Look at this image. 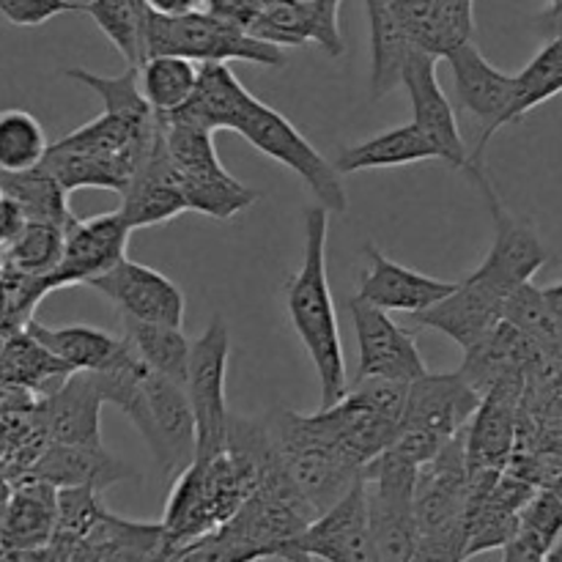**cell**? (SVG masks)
<instances>
[{
  "label": "cell",
  "mask_w": 562,
  "mask_h": 562,
  "mask_svg": "<svg viewBox=\"0 0 562 562\" xmlns=\"http://www.w3.org/2000/svg\"><path fill=\"white\" fill-rule=\"evenodd\" d=\"M543 300H547L549 311L554 313V318L562 324V283H554V285H547V289H541Z\"/></svg>",
  "instance_id": "cell-47"
},
{
  "label": "cell",
  "mask_w": 562,
  "mask_h": 562,
  "mask_svg": "<svg viewBox=\"0 0 562 562\" xmlns=\"http://www.w3.org/2000/svg\"><path fill=\"white\" fill-rule=\"evenodd\" d=\"M88 285L99 291L108 302H113L121 318L170 324V327L184 324V294H181V289L146 263L121 258L110 272L99 274Z\"/></svg>",
  "instance_id": "cell-15"
},
{
  "label": "cell",
  "mask_w": 562,
  "mask_h": 562,
  "mask_svg": "<svg viewBox=\"0 0 562 562\" xmlns=\"http://www.w3.org/2000/svg\"><path fill=\"white\" fill-rule=\"evenodd\" d=\"M409 42L434 58H448L475 33V0H384Z\"/></svg>",
  "instance_id": "cell-23"
},
{
  "label": "cell",
  "mask_w": 562,
  "mask_h": 562,
  "mask_svg": "<svg viewBox=\"0 0 562 562\" xmlns=\"http://www.w3.org/2000/svg\"><path fill=\"white\" fill-rule=\"evenodd\" d=\"M99 488L93 486H64L58 488V525L53 541L47 543L38 560H75L77 549L86 541L104 514Z\"/></svg>",
  "instance_id": "cell-34"
},
{
  "label": "cell",
  "mask_w": 562,
  "mask_h": 562,
  "mask_svg": "<svg viewBox=\"0 0 562 562\" xmlns=\"http://www.w3.org/2000/svg\"><path fill=\"white\" fill-rule=\"evenodd\" d=\"M64 225L27 220L20 234L0 250V256L11 272L38 283L58 267L60 256H64Z\"/></svg>",
  "instance_id": "cell-37"
},
{
  "label": "cell",
  "mask_w": 562,
  "mask_h": 562,
  "mask_svg": "<svg viewBox=\"0 0 562 562\" xmlns=\"http://www.w3.org/2000/svg\"><path fill=\"white\" fill-rule=\"evenodd\" d=\"M366 9L371 22V97L382 99L401 86L406 58L417 47L384 0H366Z\"/></svg>",
  "instance_id": "cell-30"
},
{
  "label": "cell",
  "mask_w": 562,
  "mask_h": 562,
  "mask_svg": "<svg viewBox=\"0 0 562 562\" xmlns=\"http://www.w3.org/2000/svg\"><path fill=\"white\" fill-rule=\"evenodd\" d=\"M351 322L357 333V349H360V366L357 379H398V382H415L428 373L426 360L415 344V335L390 318L387 311L371 305V302H349Z\"/></svg>",
  "instance_id": "cell-14"
},
{
  "label": "cell",
  "mask_w": 562,
  "mask_h": 562,
  "mask_svg": "<svg viewBox=\"0 0 562 562\" xmlns=\"http://www.w3.org/2000/svg\"><path fill=\"white\" fill-rule=\"evenodd\" d=\"M82 11L75 0H0V16L16 27H38L58 14Z\"/></svg>",
  "instance_id": "cell-42"
},
{
  "label": "cell",
  "mask_w": 562,
  "mask_h": 562,
  "mask_svg": "<svg viewBox=\"0 0 562 562\" xmlns=\"http://www.w3.org/2000/svg\"><path fill=\"white\" fill-rule=\"evenodd\" d=\"M130 223L119 209L88 220H71L66 225L64 256L47 278L38 280L36 296L53 289H66V285H88L93 278L110 272L121 258H126L124 252L130 245Z\"/></svg>",
  "instance_id": "cell-12"
},
{
  "label": "cell",
  "mask_w": 562,
  "mask_h": 562,
  "mask_svg": "<svg viewBox=\"0 0 562 562\" xmlns=\"http://www.w3.org/2000/svg\"><path fill=\"white\" fill-rule=\"evenodd\" d=\"M527 379H505L483 395L475 417L467 426V464L475 472H505L516 448L519 406Z\"/></svg>",
  "instance_id": "cell-18"
},
{
  "label": "cell",
  "mask_w": 562,
  "mask_h": 562,
  "mask_svg": "<svg viewBox=\"0 0 562 562\" xmlns=\"http://www.w3.org/2000/svg\"><path fill=\"white\" fill-rule=\"evenodd\" d=\"M119 212L124 214L132 231L148 228V225H162L168 220L179 217V214L190 212L173 162H170L168 151H165L162 140H159V130L151 154H148L146 162L137 168V173L132 176L130 184L121 192Z\"/></svg>",
  "instance_id": "cell-24"
},
{
  "label": "cell",
  "mask_w": 562,
  "mask_h": 562,
  "mask_svg": "<svg viewBox=\"0 0 562 562\" xmlns=\"http://www.w3.org/2000/svg\"><path fill=\"white\" fill-rule=\"evenodd\" d=\"M505 302H508V296L477 280L475 274H467L464 280H459V289L453 294H448L428 311L415 313L412 322L417 327L437 329V333L448 335L453 344H459L467 351L481 344L503 322Z\"/></svg>",
  "instance_id": "cell-20"
},
{
  "label": "cell",
  "mask_w": 562,
  "mask_h": 562,
  "mask_svg": "<svg viewBox=\"0 0 562 562\" xmlns=\"http://www.w3.org/2000/svg\"><path fill=\"white\" fill-rule=\"evenodd\" d=\"M124 338L130 340L135 355L140 357L151 371L162 373V376L173 379V382L179 384L187 382L192 344L187 340V335L181 333V327L124 318Z\"/></svg>",
  "instance_id": "cell-35"
},
{
  "label": "cell",
  "mask_w": 562,
  "mask_h": 562,
  "mask_svg": "<svg viewBox=\"0 0 562 562\" xmlns=\"http://www.w3.org/2000/svg\"><path fill=\"white\" fill-rule=\"evenodd\" d=\"M82 14L97 22L99 31L124 55L126 66H140L148 58V14L146 0H88Z\"/></svg>",
  "instance_id": "cell-31"
},
{
  "label": "cell",
  "mask_w": 562,
  "mask_h": 562,
  "mask_svg": "<svg viewBox=\"0 0 562 562\" xmlns=\"http://www.w3.org/2000/svg\"><path fill=\"white\" fill-rule=\"evenodd\" d=\"M536 27L541 31L543 38H562V0L538 14Z\"/></svg>",
  "instance_id": "cell-46"
},
{
  "label": "cell",
  "mask_w": 562,
  "mask_h": 562,
  "mask_svg": "<svg viewBox=\"0 0 562 562\" xmlns=\"http://www.w3.org/2000/svg\"><path fill=\"white\" fill-rule=\"evenodd\" d=\"M27 223L25 212L20 209V203L9 195L5 190H0V250L14 239L22 231V225Z\"/></svg>",
  "instance_id": "cell-44"
},
{
  "label": "cell",
  "mask_w": 562,
  "mask_h": 562,
  "mask_svg": "<svg viewBox=\"0 0 562 562\" xmlns=\"http://www.w3.org/2000/svg\"><path fill=\"white\" fill-rule=\"evenodd\" d=\"M562 532V494L541 492L521 510L514 538L503 547L505 560H543Z\"/></svg>",
  "instance_id": "cell-38"
},
{
  "label": "cell",
  "mask_w": 562,
  "mask_h": 562,
  "mask_svg": "<svg viewBox=\"0 0 562 562\" xmlns=\"http://www.w3.org/2000/svg\"><path fill=\"white\" fill-rule=\"evenodd\" d=\"M146 5L154 11V14L181 16V14H190V11H201L203 0H146Z\"/></svg>",
  "instance_id": "cell-45"
},
{
  "label": "cell",
  "mask_w": 562,
  "mask_h": 562,
  "mask_svg": "<svg viewBox=\"0 0 562 562\" xmlns=\"http://www.w3.org/2000/svg\"><path fill=\"white\" fill-rule=\"evenodd\" d=\"M58 525V486L25 477L11 492L0 521V558L38 560Z\"/></svg>",
  "instance_id": "cell-22"
},
{
  "label": "cell",
  "mask_w": 562,
  "mask_h": 562,
  "mask_svg": "<svg viewBox=\"0 0 562 562\" xmlns=\"http://www.w3.org/2000/svg\"><path fill=\"white\" fill-rule=\"evenodd\" d=\"M543 560H552V562H562V532H560V536L558 538H554V543H552V547H549V552H547V558H543Z\"/></svg>",
  "instance_id": "cell-48"
},
{
  "label": "cell",
  "mask_w": 562,
  "mask_h": 562,
  "mask_svg": "<svg viewBox=\"0 0 562 562\" xmlns=\"http://www.w3.org/2000/svg\"><path fill=\"white\" fill-rule=\"evenodd\" d=\"M470 179L475 181V187L483 192V198H486L494 223L492 247H488L481 267L470 274H475L477 280L488 283L492 289H497L499 294L510 296L519 285L530 283L532 274L549 261V252L547 247H543L538 231L532 228L527 220L514 217V214L503 206L499 195L494 192L492 181H488L486 170H477Z\"/></svg>",
  "instance_id": "cell-11"
},
{
  "label": "cell",
  "mask_w": 562,
  "mask_h": 562,
  "mask_svg": "<svg viewBox=\"0 0 562 562\" xmlns=\"http://www.w3.org/2000/svg\"><path fill=\"white\" fill-rule=\"evenodd\" d=\"M514 102L508 110V124L536 110L547 99L562 93V38H547L541 53L514 75Z\"/></svg>",
  "instance_id": "cell-39"
},
{
  "label": "cell",
  "mask_w": 562,
  "mask_h": 562,
  "mask_svg": "<svg viewBox=\"0 0 562 562\" xmlns=\"http://www.w3.org/2000/svg\"><path fill=\"white\" fill-rule=\"evenodd\" d=\"M228 130L239 132L263 157L294 170L329 212L344 214L349 209V198H346L344 184H340V173L335 162H327L283 113L263 104L250 91L241 97L239 108L231 115Z\"/></svg>",
  "instance_id": "cell-7"
},
{
  "label": "cell",
  "mask_w": 562,
  "mask_h": 562,
  "mask_svg": "<svg viewBox=\"0 0 562 562\" xmlns=\"http://www.w3.org/2000/svg\"><path fill=\"white\" fill-rule=\"evenodd\" d=\"M470 464L467 428L420 464L417 475V554L415 560H467L470 530Z\"/></svg>",
  "instance_id": "cell-4"
},
{
  "label": "cell",
  "mask_w": 562,
  "mask_h": 562,
  "mask_svg": "<svg viewBox=\"0 0 562 562\" xmlns=\"http://www.w3.org/2000/svg\"><path fill=\"white\" fill-rule=\"evenodd\" d=\"M148 55H181L198 64L241 60V64L283 66V47L252 36L247 27L223 20L212 11H190L181 16L148 14Z\"/></svg>",
  "instance_id": "cell-8"
},
{
  "label": "cell",
  "mask_w": 562,
  "mask_h": 562,
  "mask_svg": "<svg viewBox=\"0 0 562 562\" xmlns=\"http://www.w3.org/2000/svg\"><path fill=\"white\" fill-rule=\"evenodd\" d=\"M417 475L420 464L387 448L360 472L376 562H409L417 554Z\"/></svg>",
  "instance_id": "cell-6"
},
{
  "label": "cell",
  "mask_w": 562,
  "mask_h": 562,
  "mask_svg": "<svg viewBox=\"0 0 562 562\" xmlns=\"http://www.w3.org/2000/svg\"><path fill=\"white\" fill-rule=\"evenodd\" d=\"M146 398L151 409V431L146 445L162 475L179 477L195 461V415L184 384L146 371Z\"/></svg>",
  "instance_id": "cell-16"
},
{
  "label": "cell",
  "mask_w": 562,
  "mask_h": 562,
  "mask_svg": "<svg viewBox=\"0 0 562 562\" xmlns=\"http://www.w3.org/2000/svg\"><path fill=\"white\" fill-rule=\"evenodd\" d=\"M0 190H5L20 203L27 220L55 223L64 228L75 220V214L69 212V190L44 165L16 170V173H0Z\"/></svg>",
  "instance_id": "cell-33"
},
{
  "label": "cell",
  "mask_w": 562,
  "mask_h": 562,
  "mask_svg": "<svg viewBox=\"0 0 562 562\" xmlns=\"http://www.w3.org/2000/svg\"><path fill=\"white\" fill-rule=\"evenodd\" d=\"M481 401L483 393L461 371L423 373L409 384L393 448L426 464L470 426Z\"/></svg>",
  "instance_id": "cell-5"
},
{
  "label": "cell",
  "mask_w": 562,
  "mask_h": 562,
  "mask_svg": "<svg viewBox=\"0 0 562 562\" xmlns=\"http://www.w3.org/2000/svg\"><path fill=\"white\" fill-rule=\"evenodd\" d=\"M231 335L223 316H214L201 338L192 340L187 368V398L195 415V461H209L225 450L228 439V406H225V376H228Z\"/></svg>",
  "instance_id": "cell-9"
},
{
  "label": "cell",
  "mask_w": 562,
  "mask_h": 562,
  "mask_svg": "<svg viewBox=\"0 0 562 562\" xmlns=\"http://www.w3.org/2000/svg\"><path fill=\"white\" fill-rule=\"evenodd\" d=\"M261 3L263 0H203V9L241 27H250L261 11Z\"/></svg>",
  "instance_id": "cell-43"
},
{
  "label": "cell",
  "mask_w": 562,
  "mask_h": 562,
  "mask_svg": "<svg viewBox=\"0 0 562 562\" xmlns=\"http://www.w3.org/2000/svg\"><path fill=\"white\" fill-rule=\"evenodd\" d=\"M368 269L362 272L357 296L387 313H415L428 311L445 296L459 289V280H439L431 274L415 272L398 261H390L379 247H366Z\"/></svg>",
  "instance_id": "cell-21"
},
{
  "label": "cell",
  "mask_w": 562,
  "mask_h": 562,
  "mask_svg": "<svg viewBox=\"0 0 562 562\" xmlns=\"http://www.w3.org/2000/svg\"><path fill=\"white\" fill-rule=\"evenodd\" d=\"M327 231L329 209H307L302 263L283 289L291 327L300 335L302 346L311 355L313 368L318 373L322 409L338 404L351 387L349 373H346L344 344H340L338 313H335L333 291H329L327 280Z\"/></svg>",
  "instance_id": "cell-1"
},
{
  "label": "cell",
  "mask_w": 562,
  "mask_h": 562,
  "mask_svg": "<svg viewBox=\"0 0 562 562\" xmlns=\"http://www.w3.org/2000/svg\"><path fill=\"white\" fill-rule=\"evenodd\" d=\"M285 560L376 562L362 481L305 527V532L291 543Z\"/></svg>",
  "instance_id": "cell-13"
},
{
  "label": "cell",
  "mask_w": 562,
  "mask_h": 562,
  "mask_svg": "<svg viewBox=\"0 0 562 562\" xmlns=\"http://www.w3.org/2000/svg\"><path fill=\"white\" fill-rule=\"evenodd\" d=\"M267 428L285 475L316 516L360 481L362 464L346 450L322 412H278Z\"/></svg>",
  "instance_id": "cell-3"
},
{
  "label": "cell",
  "mask_w": 562,
  "mask_h": 562,
  "mask_svg": "<svg viewBox=\"0 0 562 562\" xmlns=\"http://www.w3.org/2000/svg\"><path fill=\"white\" fill-rule=\"evenodd\" d=\"M165 558V527L130 521L104 510L102 519L93 525L86 541L77 549L75 560H115V562H146Z\"/></svg>",
  "instance_id": "cell-28"
},
{
  "label": "cell",
  "mask_w": 562,
  "mask_h": 562,
  "mask_svg": "<svg viewBox=\"0 0 562 562\" xmlns=\"http://www.w3.org/2000/svg\"><path fill=\"white\" fill-rule=\"evenodd\" d=\"M27 338L66 371H104L124 349V335L119 338L86 324L44 327L38 322H27Z\"/></svg>",
  "instance_id": "cell-27"
},
{
  "label": "cell",
  "mask_w": 562,
  "mask_h": 562,
  "mask_svg": "<svg viewBox=\"0 0 562 562\" xmlns=\"http://www.w3.org/2000/svg\"><path fill=\"white\" fill-rule=\"evenodd\" d=\"M437 60L439 58H434V55L415 49L404 64L401 86L409 91L412 110H415L412 121L437 146L439 159L448 162L453 170H464L470 165V148L461 137L453 104H450L448 93L437 80Z\"/></svg>",
  "instance_id": "cell-17"
},
{
  "label": "cell",
  "mask_w": 562,
  "mask_h": 562,
  "mask_svg": "<svg viewBox=\"0 0 562 562\" xmlns=\"http://www.w3.org/2000/svg\"><path fill=\"white\" fill-rule=\"evenodd\" d=\"M137 77L151 108L157 110V115H165L184 108L195 97L198 82H201V64L181 55H148L137 66Z\"/></svg>",
  "instance_id": "cell-32"
},
{
  "label": "cell",
  "mask_w": 562,
  "mask_h": 562,
  "mask_svg": "<svg viewBox=\"0 0 562 562\" xmlns=\"http://www.w3.org/2000/svg\"><path fill=\"white\" fill-rule=\"evenodd\" d=\"M445 60L453 69V82L461 108L477 121L475 148L470 151V165L464 168V173L470 176L475 170H486L488 140L503 126H508V110L510 102H514L516 80L514 75H505L497 66L488 64L472 42L461 44Z\"/></svg>",
  "instance_id": "cell-10"
},
{
  "label": "cell",
  "mask_w": 562,
  "mask_h": 562,
  "mask_svg": "<svg viewBox=\"0 0 562 562\" xmlns=\"http://www.w3.org/2000/svg\"><path fill=\"white\" fill-rule=\"evenodd\" d=\"M157 130H137L130 121L104 110L58 143H49L42 165L69 192L113 190L121 195L151 154Z\"/></svg>",
  "instance_id": "cell-2"
},
{
  "label": "cell",
  "mask_w": 562,
  "mask_h": 562,
  "mask_svg": "<svg viewBox=\"0 0 562 562\" xmlns=\"http://www.w3.org/2000/svg\"><path fill=\"white\" fill-rule=\"evenodd\" d=\"M66 77L91 88V91L104 102V110H108V113L130 121L137 130H157L159 115L157 110L151 108V102L146 99V93H143L140 77H137L135 66H126L119 77L93 75V71L75 66V69H66Z\"/></svg>",
  "instance_id": "cell-36"
},
{
  "label": "cell",
  "mask_w": 562,
  "mask_h": 562,
  "mask_svg": "<svg viewBox=\"0 0 562 562\" xmlns=\"http://www.w3.org/2000/svg\"><path fill=\"white\" fill-rule=\"evenodd\" d=\"M340 0H263L247 31L278 47H302L313 42L327 55H344L338 22Z\"/></svg>",
  "instance_id": "cell-19"
},
{
  "label": "cell",
  "mask_w": 562,
  "mask_h": 562,
  "mask_svg": "<svg viewBox=\"0 0 562 562\" xmlns=\"http://www.w3.org/2000/svg\"><path fill=\"white\" fill-rule=\"evenodd\" d=\"M102 390L91 371H69L64 387L55 390L47 401L49 442L58 445H102L99 412Z\"/></svg>",
  "instance_id": "cell-25"
},
{
  "label": "cell",
  "mask_w": 562,
  "mask_h": 562,
  "mask_svg": "<svg viewBox=\"0 0 562 562\" xmlns=\"http://www.w3.org/2000/svg\"><path fill=\"white\" fill-rule=\"evenodd\" d=\"M428 159H439L437 146L428 140L426 132L415 121H409L340 151L335 168L338 173H360V170L373 168H404V165L428 162Z\"/></svg>",
  "instance_id": "cell-29"
},
{
  "label": "cell",
  "mask_w": 562,
  "mask_h": 562,
  "mask_svg": "<svg viewBox=\"0 0 562 562\" xmlns=\"http://www.w3.org/2000/svg\"><path fill=\"white\" fill-rule=\"evenodd\" d=\"M552 3H560V0H552Z\"/></svg>",
  "instance_id": "cell-49"
},
{
  "label": "cell",
  "mask_w": 562,
  "mask_h": 562,
  "mask_svg": "<svg viewBox=\"0 0 562 562\" xmlns=\"http://www.w3.org/2000/svg\"><path fill=\"white\" fill-rule=\"evenodd\" d=\"M130 467L104 450V445H58L49 442L42 459L31 467L27 477H38L53 486H93L108 488L113 483L130 477Z\"/></svg>",
  "instance_id": "cell-26"
},
{
  "label": "cell",
  "mask_w": 562,
  "mask_h": 562,
  "mask_svg": "<svg viewBox=\"0 0 562 562\" xmlns=\"http://www.w3.org/2000/svg\"><path fill=\"white\" fill-rule=\"evenodd\" d=\"M49 143L44 126L27 110H0V173H16L42 165Z\"/></svg>",
  "instance_id": "cell-40"
},
{
  "label": "cell",
  "mask_w": 562,
  "mask_h": 562,
  "mask_svg": "<svg viewBox=\"0 0 562 562\" xmlns=\"http://www.w3.org/2000/svg\"><path fill=\"white\" fill-rule=\"evenodd\" d=\"M187 198V206L198 214H206L212 220H231L239 212L250 209L258 201V192L252 187L241 184L228 170L203 176V179H190L181 184Z\"/></svg>",
  "instance_id": "cell-41"
}]
</instances>
